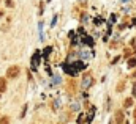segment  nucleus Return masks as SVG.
<instances>
[{
    "label": "nucleus",
    "instance_id": "f257e3e1",
    "mask_svg": "<svg viewBox=\"0 0 136 124\" xmlns=\"http://www.w3.org/2000/svg\"><path fill=\"white\" fill-rule=\"evenodd\" d=\"M19 72H21V68H19V66H11V68H8L6 76H8L10 79H16V77L19 76Z\"/></svg>",
    "mask_w": 136,
    "mask_h": 124
},
{
    "label": "nucleus",
    "instance_id": "f03ea898",
    "mask_svg": "<svg viewBox=\"0 0 136 124\" xmlns=\"http://www.w3.org/2000/svg\"><path fill=\"white\" fill-rule=\"evenodd\" d=\"M92 83H93V79H92L90 76H86L84 80H82V88H89Z\"/></svg>",
    "mask_w": 136,
    "mask_h": 124
},
{
    "label": "nucleus",
    "instance_id": "7ed1b4c3",
    "mask_svg": "<svg viewBox=\"0 0 136 124\" xmlns=\"http://www.w3.org/2000/svg\"><path fill=\"white\" fill-rule=\"evenodd\" d=\"M116 123L117 124L124 123V113H122V112H116Z\"/></svg>",
    "mask_w": 136,
    "mask_h": 124
},
{
    "label": "nucleus",
    "instance_id": "20e7f679",
    "mask_svg": "<svg viewBox=\"0 0 136 124\" xmlns=\"http://www.w3.org/2000/svg\"><path fill=\"white\" fill-rule=\"evenodd\" d=\"M132 105H133V98H127V99L124 101V107H125V109H130Z\"/></svg>",
    "mask_w": 136,
    "mask_h": 124
},
{
    "label": "nucleus",
    "instance_id": "39448f33",
    "mask_svg": "<svg viewBox=\"0 0 136 124\" xmlns=\"http://www.w3.org/2000/svg\"><path fill=\"white\" fill-rule=\"evenodd\" d=\"M38 60H40V53L36 52V53L33 55V58H32V66H33V68H35V66L38 64Z\"/></svg>",
    "mask_w": 136,
    "mask_h": 124
},
{
    "label": "nucleus",
    "instance_id": "423d86ee",
    "mask_svg": "<svg viewBox=\"0 0 136 124\" xmlns=\"http://www.w3.org/2000/svg\"><path fill=\"white\" fill-rule=\"evenodd\" d=\"M6 90V80L5 79H0V93H3Z\"/></svg>",
    "mask_w": 136,
    "mask_h": 124
},
{
    "label": "nucleus",
    "instance_id": "0eeeda50",
    "mask_svg": "<svg viewBox=\"0 0 136 124\" xmlns=\"http://www.w3.org/2000/svg\"><path fill=\"white\" fill-rule=\"evenodd\" d=\"M136 66V60L135 58H130V60H128V68H135Z\"/></svg>",
    "mask_w": 136,
    "mask_h": 124
},
{
    "label": "nucleus",
    "instance_id": "6e6552de",
    "mask_svg": "<svg viewBox=\"0 0 136 124\" xmlns=\"http://www.w3.org/2000/svg\"><path fill=\"white\" fill-rule=\"evenodd\" d=\"M0 124H10V118H8V116L0 118Z\"/></svg>",
    "mask_w": 136,
    "mask_h": 124
},
{
    "label": "nucleus",
    "instance_id": "1a4fd4ad",
    "mask_svg": "<svg viewBox=\"0 0 136 124\" xmlns=\"http://www.w3.org/2000/svg\"><path fill=\"white\" fill-rule=\"evenodd\" d=\"M124 87H125V82H120L117 85V91H124Z\"/></svg>",
    "mask_w": 136,
    "mask_h": 124
},
{
    "label": "nucleus",
    "instance_id": "9d476101",
    "mask_svg": "<svg viewBox=\"0 0 136 124\" xmlns=\"http://www.w3.org/2000/svg\"><path fill=\"white\" fill-rule=\"evenodd\" d=\"M68 87H70V93H73V91L76 93V90H73V87H76V85H73V82H70V83H68Z\"/></svg>",
    "mask_w": 136,
    "mask_h": 124
},
{
    "label": "nucleus",
    "instance_id": "9b49d317",
    "mask_svg": "<svg viewBox=\"0 0 136 124\" xmlns=\"http://www.w3.org/2000/svg\"><path fill=\"white\" fill-rule=\"evenodd\" d=\"M5 3H6V6H14V2L13 0H5Z\"/></svg>",
    "mask_w": 136,
    "mask_h": 124
},
{
    "label": "nucleus",
    "instance_id": "f8f14e48",
    "mask_svg": "<svg viewBox=\"0 0 136 124\" xmlns=\"http://www.w3.org/2000/svg\"><path fill=\"white\" fill-rule=\"evenodd\" d=\"M132 52H133V50H130V49H127V52H125V57H128V55H130Z\"/></svg>",
    "mask_w": 136,
    "mask_h": 124
},
{
    "label": "nucleus",
    "instance_id": "ddd939ff",
    "mask_svg": "<svg viewBox=\"0 0 136 124\" xmlns=\"http://www.w3.org/2000/svg\"><path fill=\"white\" fill-rule=\"evenodd\" d=\"M133 96H136V83L133 85Z\"/></svg>",
    "mask_w": 136,
    "mask_h": 124
},
{
    "label": "nucleus",
    "instance_id": "4468645a",
    "mask_svg": "<svg viewBox=\"0 0 136 124\" xmlns=\"http://www.w3.org/2000/svg\"><path fill=\"white\" fill-rule=\"evenodd\" d=\"M2 16H3V11H2V9H0V17H2Z\"/></svg>",
    "mask_w": 136,
    "mask_h": 124
},
{
    "label": "nucleus",
    "instance_id": "2eb2a0df",
    "mask_svg": "<svg viewBox=\"0 0 136 124\" xmlns=\"http://www.w3.org/2000/svg\"><path fill=\"white\" fill-rule=\"evenodd\" d=\"M133 77H135V79H136V71H135V72H133Z\"/></svg>",
    "mask_w": 136,
    "mask_h": 124
},
{
    "label": "nucleus",
    "instance_id": "dca6fc26",
    "mask_svg": "<svg viewBox=\"0 0 136 124\" xmlns=\"http://www.w3.org/2000/svg\"><path fill=\"white\" fill-rule=\"evenodd\" d=\"M135 124H136V112H135Z\"/></svg>",
    "mask_w": 136,
    "mask_h": 124
}]
</instances>
